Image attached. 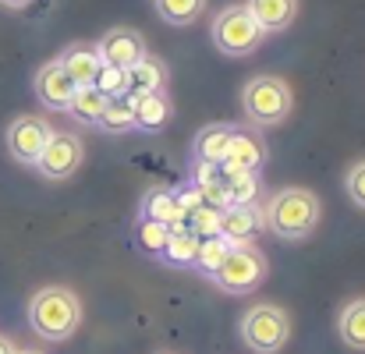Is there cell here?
Listing matches in <instances>:
<instances>
[{
  "instance_id": "6da1fadb",
  "label": "cell",
  "mask_w": 365,
  "mask_h": 354,
  "mask_svg": "<svg viewBox=\"0 0 365 354\" xmlns=\"http://www.w3.org/2000/svg\"><path fill=\"white\" fill-rule=\"evenodd\" d=\"M323 217V202L316 192L309 188H280L269 195L266 202V217L262 227L280 241H305L319 227Z\"/></svg>"
},
{
  "instance_id": "7a4b0ae2",
  "label": "cell",
  "mask_w": 365,
  "mask_h": 354,
  "mask_svg": "<svg viewBox=\"0 0 365 354\" xmlns=\"http://www.w3.org/2000/svg\"><path fill=\"white\" fill-rule=\"evenodd\" d=\"M29 326L39 340H71L82 326V301L68 287H43L29 298Z\"/></svg>"
},
{
  "instance_id": "3957f363",
  "label": "cell",
  "mask_w": 365,
  "mask_h": 354,
  "mask_svg": "<svg viewBox=\"0 0 365 354\" xmlns=\"http://www.w3.org/2000/svg\"><path fill=\"white\" fill-rule=\"evenodd\" d=\"M294 107V93L284 78L277 75H255L248 78L242 89V110L245 120L255 124V127H273V124H284L287 114Z\"/></svg>"
},
{
  "instance_id": "277c9868",
  "label": "cell",
  "mask_w": 365,
  "mask_h": 354,
  "mask_svg": "<svg viewBox=\"0 0 365 354\" xmlns=\"http://www.w3.org/2000/svg\"><path fill=\"white\" fill-rule=\"evenodd\" d=\"M238 333H242L245 348L255 354H277L284 351V344L291 340V316L273 305V301H262V305H252L238 323Z\"/></svg>"
},
{
  "instance_id": "5b68a950",
  "label": "cell",
  "mask_w": 365,
  "mask_h": 354,
  "mask_svg": "<svg viewBox=\"0 0 365 354\" xmlns=\"http://www.w3.org/2000/svg\"><path fill=\"white\" fill-rule=\"evenodd\" d=\"M266 273H269L266 251L255 248L252 241H245V244H231V251H227L224 266L217 269L213 283H217V291H224V294H252V291L262 287Z\"/></svg>"
},
{
  "instance_id": "8992f818",
  "label": "cell",
  "mask_w": 365,
  "mask_h": 354,
  "mask_svg": "<svg viewBox=\"0 0 365 354\" xmlns=\"http://www.w3.org/2000/svg\"><path fill=\"white\" fill-rule=\"evenodd\" d=\"M262 39H266V32L255 25V18L248 14L245 4H227L213 21V43L224 57H248L259 50Z\"/></svg>"
},
{
  "instance_id": "52a82bcc",
  "label": "cell",
  "mask_w": 365,
  "mask_h": 354,
  "mask_svg": "<svg viewBox=\"0 0 365 354\" xmlns=\"http://www.w3.org/2000/svg\"><path fill=\"white\" fill-rule=\"evenodd\" d=\"M50 135H53V127H50L46 118H39V114H21V118H14L7 124L4 142H7V152H11L14 163L36 167V160H39V152L46 149Z\"/></svg>"
},
{
  "instance_id": "ba28073f",
  "label": "cell",
  "mask_w": 365,
  "mask_h": 354,
  "mask_svg": "<svg viewBox=\"0 0 365 354\" xmlns=\"http://www.w3.org/2000/svg\"><path fill=\"white\" fill-rule=\"evenodd\" d=\"M82 138L71 135V131H53L46 149L39 152L36 160V170L46 177V181H68L78 167H82Z\"/></svg>"
},
{
  "instance_id": "9c48e42d",
  "label": "cell",
  "mask_w": 365,
  "mask_h": 354,
  "mask_svg": "<svg viewBox=\"0 0 365 354\" xmlns=\"http://www.w3.org/2000/svg\"><path fill=\"white\" fill-rule=\"evenodd\" d=\"M96 53H100L103 64H114V68H124V71H128L131 64H138V61L149 53V46H145V36H142L138 28L114 25V28H107L103 39L96 43Z\"/></svg>"
},
{
  "instance_id": "30bf717a",
  "label": "cell",
  "mask_w": 365,
  "mask_h": 354,
  "mask_svg": "<svg viewBox=\"0 0 365 354\" xmlns=\"http://www.w3.org/2000/svg\"><path fill=\"white\" fill-rule=\"evenodd\" d=\"M32 85H36V100H39L46 110H57V114H64L68 103H71V96H75V82L64 75V68H61L57 57L46 61V64L36 71Z\"/></svg>"
},
{
  "instance_id": "8fae6325",
  "label": "cell",
  "mask_w": 365,
  "mask_h": 354,
  "mask_svg": "<svg viewBox=\"0 0 365 354\" xmlns=\"http://www.w3.org/2000/svg\"><path fill=\"white\" fill-rule=\"evenodd\" d=\"M262 163H266V142L255 131L235 127V138H231L227 160L220 163V174H235V170H252L255 174Z\"/></svg>"
},
{
  "instance_id": "7c38bea8",
  "label": "cell",
  "mask_w": 365,
  "mask_h": 354,
  "mask_svg": "<svg viewBox=\"0 0 365 354\" xmlns=\"http://www.w3.org/2000/svg\"><path fill=\"white\" fill-rule=\"evenodd\" d=\"M231 138H235V124H206V127L192 138V160H195V163H213V167H220V163L227 160Z\"/></svg>"
},
{
  "instance_id": "4fadbf2b",
  "label": "cell",
  "mask_w": 365,
  "mask_h": 354,
  "mask_svg": "<svg viewBox=\"0 0 365 354\" xmlns=\"http://www.w3.org/2000/svg\"><path fill=\"white\" fill-rule=\"evenodd\" d=\"M57 61H61L64 75L75 82V89L93 85V82H96V75H100V68H103V61H100L96 46H89V43H75V46H68Z\"/></svg>"
},
{
  "instance_id": "5bb4252c",
  "label": "cell",
  "mask_w": 365,
  "mask_h": 354,
  "mask_svg": "<svg viewBox=\"0 0 365 354\" xmlns=\"http://www.w3.org/2000/svg\"><path fill=\"white\" fill-rule=\"evenodd\" d=\"M138 220H153V224H160V227H181L185 224V213H181V206H178V192H170V188H153L145 199H142V206H138Z\"/></svg>"
},
{
  "instance_id": "9a60e30c",
  "label": "cell",
  "mask_w": 365,
  "mask_h": 354,
  "mask_svg": "<svg viewBox=\"0 0 365 354\" xmlns=\"http://www.w3.org/2000/svg\"><path fill=\"white\" fill-rule=\"evenodd\" d=\"M128 100H131V118H135L138 131H160L174 114L167 89L163 93H145V96H128Z\"/></svg>"
},
{
  "instance_id": "2e32d148",
  "label": "cell",
  "mask_w": 365,
  "mask_h": 354,
  "mask_svg": "<svg viewBox=\"0 0 365 354\" xmlns=\"http://www.w3.org/2000/svg\"><path fill=\"white\" fill-rule=\"evenodd\" d=\"M245 7L262 32H284L298 18V0H245Z\"/></svg>"
},
{
  "instance_id": "e0dca14e",
  "label": "cell",
  "mask_w": 365,
  "mask_h": 354,
  "mask_svg": "<svg viewBox=\"0 0 365 354\" xmlns=\"http://www.w3.org/2000/svg\"><path fill=\"white\" fill-rule=\"evenodd\" d=\"M199 241H202V237L195 234L188 224L170 227L167 244H163V251H160V262H167V266H174V269H188V266L195 262V255H199Z\"/></svg>"
},
{
  "instance_id": "ac0fdd59",
  "label": "cell",
  "mask_w": 365,
  "mask_h": 354,
  "mask_svg": "<svg viewBox=\"0 0 365 354\" xmlns=\"http://www.w3.org/2000/svg\"><path fill=\"white\" fill-rule=\"evenodd\" d=\"M167 89V64L156 57H142L138 64L128 68V96H145V93H163Z\"/></svg>"
},
{
  "instance_id": "d6986e66",
  "label": "cell",
  "mask_w": 365,
  "mask_h": 354,
  "mask_svg": "<svg viewBox=\"0 0 365 354\" xmlns=\"http://www.w3.org/2000/svg\"><path fill=\"white\" fill-rule=\"evenodd\" d=\"M337 337L351 348V351H365V298H355L341 308L337 316Z\"/></svg>"
},
{
  "instance_id": "ffe728a7",
  "label": "cell",
  "mask_w": 365,
  "mask_h": 354,
  "mask_svg": "<svg viewBox=\"0 0 365 354\" xmlns=\"http://www.w3.org/2000/svg\"><path fill=\"white\" fill-rule=\"evenodd\" d=\"M255 231H259V217H255L252 206H231V209H224V217H220V234L227 237L231 244L252 241Z\"/></svg>"
},
{
  "instance_id": "44dd1931",
  "label": "cell",
  "mask_w": 365,
  "mask_h": 354,
  "mask_svg": "<svg viewBox=\"0 0 365 354\" xmlns=\"http://www.w3.org/2000/svg\"><path fill=\"white\" fill-rule=\"evenodd\" d=\"M103 107H107V96L100 93V89H93V85H82V89H75V96H71V103H68V118H75L78 124H89V127H96L100 118H103Z\"/></svg>"
},
{
  "instance_id": "7402d4cb",
  "label": "cell",
  "mask_w": 365,
  "mask_h": 354,
  "mask_svg": "<svg viewBox=\"0 0 365 354\" xmlns=\"http://www.w3.org/2000/svg\"><path fill=\"white\" fill-rule=\"evenodd\" d=\"M227 251H231V241L224 234L217 237H202L199 241V255H195V262H192V269H199L202 276H217V269L224 266V259H227Z\"/></svg>"
},
{
  "instance_id": "603a6c76",
  "label": "cell",
  "mask_w": 365,
  "mask_h": 354,
  "mask_svg": "<svg viewBox=\"0 0 365 354\" xmlns=\"http://www.w3.org/2000/svg\"><path fill=\"white\" fill-rule=\"evenodd\" d=\"M220 177H224L227 206H252V202L259 199V174L235 170V174H220Z\"/></svg>"
},
{
  "instance_id": "cb8c5ba5",
  "label": "cell",
  "mask_w": 365,
  "mask_h": 354,
  "mask_svg": "<svg viewBox=\"0 0 365 354\" xmlns=\"http://www.w3.org/2000/svg\"><path fill=\"white\" fill-rule=\"evenodd\" d=\"M153 4L167 25H192L206 11V0H153Z\"/></svg>"
},
{
  "instance_id": "d4e9b609",
  "label": "cell",
  "mask_w": 365,
  "mask_h": 354,
  "mask_svg": "<svg viewBox=\"0 0 365 354\" xmlns=\"http://www.w3.org/2000/svg\"><path fill=\"white\" fill-rule=\"evenodd\" d=\"M96 127H103V131H110V135H124V131H131L135 127V118H131V100L121 96V100H107V107H103V118Z\"/></svg>"
},
{
  "instance_id": "484cf974",
  "label": "cell",
  "mask_w": 365,
  "mask_h": 354,
  "mask_svg": "<svg viewBox=\"0 0 365 354\" xmlns=\"http://www.w3.org/2000/svg\"><path fill=\"white\" fill-rule=\"evenodd\" d=\"M167 227H160V224H153V220H138L135 224V248L142 251V255H153V259H160V251H163V244H167Z\"/></svg>"
},
{
  "instance_id": "4316f807",
  "label": "cell",
  "mask_w": 365,
  "mask_h": 354,
  "mask_svg": "<svg viewBox=\"0 0 365 354\" xmlns=\"http://www.w3.org/2000/svg\"><path fill=\"white\" fill-rule=\"evenodd\" d=\"M93 89H100L107 100H121V96H128V71L114 68V64H103L96 82H93Z\"/></svg>"
},
{
  "instance_id": "83f0119b",
  "label": "cell",
  "mask_w": 365,
  "mask_h": 354,
  "mask_svg": "<svg viewBox=\"0 0 365 354\" xmlns=\"http://www.w3.org/2000/svg\"><path fill=\"white\" fill-rule=\"evenodd\" d=\"M220 217H224L220 209H213V206H202V209H195V213H192L185 224H188V227H192V231H195L199 237H217V234H220Z\"/></svg>"
},
{
  "instance_id": "f1b7e54d",
  "label": "cell",
  "mask_w": 365,
  "mask_h": 354,
  "mask_svg": "<svg viewBox=\"0 0 365 354\" xmlns=\"http://www.w3.org/2000/svg\"><path fill=\"white\" fill-rule=\"evenodd\" d=\"M344 192H348V199L365 209V160H359L351 170H348V177H344Z\"/></svg>"
},
{
  "instance_id": "f546056e",
  "label": "cell",
  "mask_w": 365,
  "mask_h": 354,
  "mask_svg": "<svg viewBox=\"0 0 365 354\" xmlns=\"http://www.w3.org/2000/svg\"><path fill=\"white\" fill-rule=\"evenodd\" d=\"M178 206H181V213H185V220L195 213V209H202L206 202H202V192L195 188V184H188V188H178Z\"/></svg>"
},
{
  "instance_id": "4dcf8cb0",
  "label": "cell",
  "mask_w": 365,
  "mask_h": 354,
  "mask_svg": "<svg viewBox=\"0 0 365 354\" xmlns=\"http://www.w3.org/2000/svg\"><path fill=\"white\" fill-rule=\"evenodd\" d=\"M220 181V167H213V163H195V188H206V184H217Z\"/></svg>"
},
{
  "instance_id": "1f68e13d",
  "label": "cell",
  "mask_w": 365,
  "mask_h": 354,
  "mask_svg": "<svg viewBox=\"0 0 365 354\" xmlns=\"http://www.w3.org/2000/svg\"><path fill=\"white\" fill-rule=\"evenodd\" d=\"M0 4H4V7H11V11H18V7H29L32 0H0Z\"/></svg>"
},
{
  "instance_id": "d6a6232c",
  "label": "cell",
  "mask_w": 365,
  "mask_h": 354,
  "mask_svg": "<svg viewBox=\"0 0 365 354\" xmlns=\"http://www.w3.org/2000/svg\"><path fill=\"white\" fill-rule=\"evenodd\" d=\"M14 351H18V348H14L7 337H0V354H14Z\"/></svg>"
},
{
  "instance_id": "836d02e7",
  "label": "cell",
  "mask_w": 365,
  "mask_h": 354,
  "mask_svg": "<svg viewBox=\"0 0 365 354\" xmlns=\"http://www.w3.org/2000/svg\"><path fill=\"white\" fill-rule=\"evenodd\" d=\"M14 354H43V351H32V348H29V351H14Z\"/></svg>"
}]
</instances>
